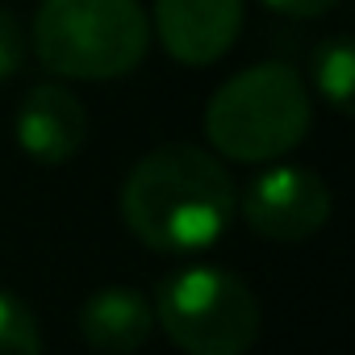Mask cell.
Segmentation results:
<instances>
[{"instance_id":"5b68a950","label":"cell","mask_w":355,"mask_h":355,"mask_svg":"<svg viewBox=\"0 0 355 355\" xmlns=\"http://www.w3.org/2000/svg\"><path fill=\"white\" fill-rule=\"evenodd\" d=\"M239 209H243V222L259 239L305 243L330 222L334 197H330V184L318 171L297 167V163H272L247 180Z\"/></svg>"},{"instance_id":"7a4b0ae2","label":"cell","mask_w":355,"mask_h":355,"mask_svg":"<svg viewBox=\"0 0 355 355\" xmlns=\"http://www.w3.org/2000/svg\"><path fill=\"white\" fill-rule=\"evenodd\" d=\"M309 121V88L288 63L243 67L205 105V138L234 163H276L305 142Z\"/></svg>"},{"instance_id":"ba28073f","label":"cell","mask_w":355,"mask_h":355,"mask_svg":"<svg viewBox=\"0 0 355 355\" xmlns=\"http://www.w3.org/2000/svg\"><path fill=\"white\" fill-rule=\"evenodd\" d=\"M150 330H155V309H150V297L138 288L109 284L80 305V334L88 347L105 355H130L146 347Z\"/></svg>"},{"instance_id":"6da1fadb","label":"cell","mask_w":355,"mask_h":355,"mask_svg":"<svg viewBox=\"0 0 355 355\" xmlns=\"http://www.w3.org/2000/svg\"><path fill=\"white\" fill-rule=\"evenodd\" d=\"M239 214V193L218 155L197 142H163L146 150L121 184L130 234L163 255L214 247Z\"/></svg>"},{"instance_id":"3957f363","label":"cell","mask_w":355,"mask_h":355,"mask_svg":"<svg viewBox=\"0 0 355 355\" xmlns=\"http://www.w3.org/2000/svg\"><path fill=\"white\" fill-rule=\"evenodd\" d=\"M30 42L59 80H121L146 59L150 17L142 0H42Z\"/></svg>"},{"instance_id":"7c38bea8","label":"cell","mask_w":355,"mask_h":355,"mask_svg":"<svg viewBox=\"0 0 355 355\" xmlns=\"http://www.w3.org/2000/svg\"><path fill=\"white\" fill-rule=\"evenodd\" d=\"M263 9H272V13H280V17H297V21H309V17H322V13H330L338 0H259Z\"/></svg>"},{"instance_id":"8fae6325","label":"cell","mask_w":355,"mask_h":355,"mask_svg":"<svg viewBox=\"0 0 355 355\" xmlns=\"http://www.w3.org/2000/svg\"><path fill=\"white\" fill-rule=\"evenodd\" d=\"M26 63V34H21V21L0 5V84L13 80Z\"/></svg>"},{"instance_id":"9c48e42d","label":"cell","mask_w":355,"mask_h":355,"mask_svg":"<svg viewBox=\"0 0 355 355\" xmlns=\"http://www.w3.org/2000/svg\"><path fill=\"white\" fill-rule=\"evenodd\" d=\"M309 71H313V88L322 92V101L334 109V113H351V88H355V51H351V38L347 34H330L313 46V59H309Z\"/></svg>"},{"instance_id":"8992f818","label":"cell","mask_w":355,"mask_h":355,"mask_svg":"<svg viewBox=\"0 0 355 355\" xmlns=\"http://www.w3.org/2000/svg\"><path fill=\"white\" fill-rule=\"evenodd\" d=\"M243 30V0H155L159 46L189 67L218 63Z\"/></svg>"},{"instance_id":"277c9868","label":"cell","mask_w":355,"mask_h":355,"mask_svg":"<svg viewBox=\"0 0 355 355\" xmlns=\"http://www.w3.org/2000/svg\"><path fill=\"white\" fill-rule=\"evenodd\" d=\"M155 322L184 355H247L259 338V297L214 263L175 268L155 288Z\"/></svg>"},{"instance_id":"30bf717a","label":"cell","mask_w":355,"mask_h":355,"mask_svg":"<svg viewBox=\"0 0 355 355\" xmlns=\"http://www.w3.org/2000/svg\"><path fill=\"white\" fill-rule=\"evenodd\" d=\"M0 355H42V330L34 309L0 288Z\"/></svg>"},{"instance_id":"52a82bcc","label":"cell","mask_w":355,"mask_h":355,"mask_svg":"<svg viewBox=\"0 0 355 355\" xmlns=\"http://www.w3.org/2000/svg\"><path fill=\"white\" fill-rule=\"evenodd\" d=\"M13 134L17 146L34 159V163H67L80 155V146L88 142V113L80 105V96L63 84H34L13 117Z\"/></svg>"}]
</instances>
